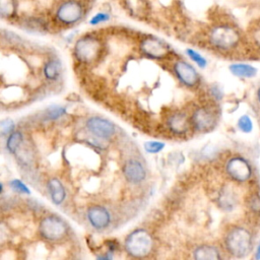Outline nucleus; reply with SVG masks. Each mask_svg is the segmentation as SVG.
I'll use <instances>...</instances> for the list:
<instances>
[{"label": "nucleus", "instance_id": "4be33fe9", "mask_svg": "<svg viewBox=\"0 0 260 260\" xmlns=\"http://www.w3.org/2000/svg\"><path fill=\"white\" fill-rule=\"evenodd\" d=\"M186 54H187V56H188L193 62H195L200 68H205V67H206V65H207L206 59H205L200 53H198L197 51L188 48V49H186Z\"/></svg>", "mask_w": 260, "mask_h": 260}, {"label": "nucleus", "instance_id": "20e7f679", "mask_svg": "<svg viewBox=\"0 0 260 260\" xmlns=\"http://www.w3.org/2000/svg\"><path fill=\"white\" fill-rule=\"evenodd\" d=\"M69 231L66 221L55 214H50L42 218L39 223V233L41 237L50 242H56L64 239Z\"/></svg>", "mask_w": 260, "mask_h": 260}, {"label": "nucleus", "instance_id": "f03ea898", "mask_svg": "<svg viewBox=\"0 0 260 260\" xmlns=\"http://www.w3.org/2000/svg\"><path fill=\"white\" fill-rule=\"evenodd\" d=\"M124 249L126 253L134 258L148 256L153 249V239L144 229H136L125 239Z\"/></svg>", "mask_w": 260, "mask_h": 260}, {"label": "nucleus", "instance_id": "2eb2a0df", "mask_svg": "<svg viewBox=\"0 0 260 260\" xmlns=\"http://www.w3.org/2000/svg\"><path fill=\"white\" fill-rule=\"evenodd\" d=\"M47 189L52 202L55 205H60L66 198V191L62 182L58 178H51L47 183Z\"/></svg>", "mask_w": 260, "mask_h": 260}, {"label": "nucleus", "instance_id": "1a4fd4ad", "mask_svg": "<svg viewBox=\"0 0 260 260\" xmlns=\"http://www.w3.org/2000/svg\"><path fill=\"white\" fill-rule=\"evenodd\" d=\"M140 50L149 58L161 59L169 54L170 47L155 37H147L140 42Z\"/></svg>", "mask_w": 260, "mask_h": 260}, {"label": "nucleus", "instance_id": "dca6fc26", "mask_svg": "<svg viewBox=\"0 0 260 260\" xmlns=\"http://www.w3.org/2000/svg\"><path fill=\"white\" fill-rule=\"evenodd\" d=\"M193 257L197 260H218L221 258L218 249L212 245H200L193 251Z\"/></svg>", "mask_w": 260, "mask_h": 260}, {"label": "nucleus", "instance_id": "9d476101", "mask_svg": "<svg viewBox=\"0 0 260 260\" xmlns=\"http://www.w3.org/2000/svg\"><path fill=\"white\" fill-rule=\"evenodd\" d=\"M192 123L196 130L200 132H208L214 128L216 124V116L210 108L200 107L193 113Z\"/></svg>", "mask_w": 260, "mask_h": 260}, {"label": "nucleus", "instance_id": "7ed1b4c3", "mask_svg": "<svg viewBox=\"0 0 260 260\" xmlns=\"http://www.w3.org/2000/svg\"><path fill=\"white\" fill-rule=\"evenodd\" d=\"M210 44L221 51H230L238 47L241 42V34L231 24H217L209 31Z\"/></svg>", "mask_w": 260, "mask_h": 260}, {"label": "nucleus", "instance_id": "4468645a", "mask_svg": "<svg viewBox=\"0 0 260 260\" xmlns=\"http://www.w3.org/2000/svg\"><path fill=\"white\" fill-rule=\"evenodd\" d=\"M168 128L171 132L182 135L189 130V121L185 114L183 113H174L167 120Z\"/></svg>", "mask_w": 260, "mask_h": 260}, {"label": "nucleus", "instance_id": "c756f323", "mask_svg": "<svg viewBox=\"0 0 260 260\" xmlns=\"http://www.w3.org/2000/svg\"><path fill=\"white\" fill-rule=\"evenodd\" d=\"M255 258L257 260H260V243L257 246V249H256V252H255Z\"/></svg>", "mask_w": 260, "mask_h": 260}, {"label": "nucleus", "instance_id": "f3484780", "mask_svg": "<svg viewBox=\"0 0 260 260\" xmlns=\"http://www.w3.org/2000/svg\"><path fill=\"white\" fill-rule=\"evenodd\" d=\"M231 73L238 77L251 78L257 74V68L246 63H234L229 67Z\"/></svg>", "mask_w": 260, "mask_h": 260}, {"label": "nucleus", "instance_id": "0eeeda50", "mask_svg": "<svg viewBox=\"0 0 260 260\" xmlns=\"http://www.w3.org/2000/svg\"><path fill=\"white\" fill-rule=\"evenodd\" d=\"M225 172L231 179L240 183L248 181L252 176V168L249 161L242 156L231 157L226 161Z\"/></svg>", "mask_w": 260, "mask_h": 260}, {"label": "nucleus", "instance_id": "bb28decb", "mask_svg": "<svg viewBox=\"0 0 260 260\" xmlns=\"http://www.w3.org/2000/svg\"><path fill=\"white\" fill-rule=\"evenodd\" d=\"M66 114V109L59 106H52L47 110V116L49 119L57 120Z\"/></svg>", "mask_w": 260, "mask_h": 260}, {"label": "nucleus", "instance_id": "9b49d317", "mask_svg": "<svg viewBox=\"0 0 260 260\" xmlns=\"http://www.w3.org/2000/svg\"><path fill=\"white\" fill-rule=\"evenodd\" d=\"M86 219L94 230L102 231L109 226L112 217L111 213L106 207L101 205H92L86 210Z\"/></svg>", "mask_w": 260, "mask_h": 260}, {"label": "nucleus", "instance_id": "ddd939ff", "mask_svg": "<svg viewBox=\"0 0 260 260\" xmlns=\"http://www.w3.org/2000/svg\"><path fill=\"white\" fill-rule=\"evenodd\" d=\"M122 172L125 179L132 184H139L146 178V170L143 164L136 158H130L124 162Z\"/></svg>", "mask_w": 260, "mask_h": 260}, {"label": "nucleus", "instance_id": "c85d7f7f", "mask_svg": "<svg viewBox=\"0 0 260 260\" xmlns=\"http://www.w3.org/2000/svg\"><path fill=\"white\" fill-rule=\"evenodd\" d=\"M251 38L254 45L260 49V21H257L251 29Z\"/></svg>", "mask_w": 260, "mask_h": 260}, {"label": "nucleus", "instance_id": "a211bd4d", "mask_svg": "<svg viewBox=\"0 0 260 260\" xmlns=\"http://www.w3.org/2000/svg\"><path fill=\"white\" fill-rule=\"evenodd\" d=\"M61 70H62V65H61L60 61L57 59L49 60L43 68V72H44L46 79H48L50 81H54V80L58 79V77L61 74Z\"/></svg>", "mask_w": 260, "mask_h": 260}, {"label": "nucleus", "instance_id": "423d86ee", "mask_svg": "<svg viewBox=\"0 0 260 260\" xmlns=\"http://www.w3.org/2000/svg\"><path fill=\"white\" fill-rule=\"evenodd\" d=\"M84 15V7L77 0H65L61 2L55 12L56 19L65 25L78 22Z\"/></svg>", "mask_w": 260, "mask_h": 260}, {"label": "nucleus", "instance_id": "6ab92c4d", "mask_svg": "<svg viewBox=\"0 0 260 260\" xmlns=\"http://www.w3.org/2000/svg\"><path fill=\"white\" fill-rule=\"evenodd\" d=\"M218 204L224 210H232L236 205V196L230 188H222L218 195Z\"/></svg>", "mask_w": 260, "mask_h": 260}, {"label": "nucleus", "instance_id": "412c9836", "mask_svg": "<svg viewBox=\"0 0 260 260\" xmlns=\"http://www.w3.org/2000/svg\"><path fill=\"white\" fill-rule=\"evenodd\" d=\"M16 10L15 0H0V14L3 18H8L14 15Z\"/></svg>", "mask_w": 260, "mask_h": 260}, {"label": "nucleus", "instance_id": "b1692460", "mask_svg": "<svg viewBox=\"0 0 260 260\" xmlns=\"http://www.w3.org/2000/svg\"><path fill=\"white\" fill-rule=\"evenodd\" d=\"M9 186L10 188L20 194H25V195H29L30 194V190L29 188L19 179H13L9 182Z\"/></svg>", "mask_w": 260, "mask_h": 260}, {"label": "nucleus", "instance_id": "f257e3e1", "mask_svg": "<svg viewBox=\"0 0 260 260\" xmlns=\"http://www.w3.org/2000/svg\"><path fill=\"white\" fill-rule=\"evenodd\" d=\"M224 246L231 255L237 258H243L252 251V234L244 226H233L224 237Z\"/></svg>", "mask_w": 260, "mask_h": 260}, {"label": "nucleus", "instance_id": "aec40b11", "mask_svg": "<svg viewBox=\"0 0 260 260\" xmlns=\"http://www.w3.org/2000/svg\"><path fill=\"white\" fill-rule=\"evenodd\" d=\"M23 136L20 131H13L10 133L6 139V149L9 153L14 154L18 149L19 145L22 143Z\"/></svg>", "mask_w": 260, "mask_h": 260}, {"label": "nucleus", "instance_id": "f8f14e48", "mask_svg": "<svg viewBox=\"0 0 260 260\" xmlns=\"http://www.w3.org/2000/svg\"><path fill=\"white\" fill-rule=\"evenodd\" d=\"M174 72L181 83L188 87H192L199 81V75L196 69L188 62L179 60L174 64Z\"/></svg>", "mask_w": 260, "mask_h": 260}, {"label": "nucleus", "instance_id": "5701e85b", "mask_svg": "<svg viewBox=\"0 0 260 260\" xmlns=\"http://www.w3.org/2000/svg\"><path fill=\"white\" fill-rule=\"evenodd\" d=\"M238 127L244 133H250L253 130V122L250 116L243 115L238 120Z\"/></svg>", "mask_w": 260, "mask_h": 260}, {"label": "nucleus", "instance_id": "393cba45", "mask_svg": "<svg viewBox=\"0 0 260 260\" xmlns=\"http://www.w3.org/2000/svg\"><path fill=\"white\" fill-rule=\"evenodd\" d=\"M143 147H144V150L148 153H157L159 151H161L164 148H165V143L164 142H160V141H146L144 144H143Z\"/></svg>", "mask_w": 260, "mask_h": 260}, {"label": "nucleus", "instance_id": "39448f33", "mask_svg": "<svg viewBox=\"0 0 260 260\" xmlns=\"http://www.w3.org/2000/svg\"><path fill=\"white\" fill-rule=\"evenodd\" d=\"M101 51L100 40L90 35L83 36L79 38L75 44L73 53L75 58L82 63H90L94 61Z\"/></svg>", "mask_w": 260, "mask_h": 260}, {"label": "nucleus", "instance_id": "cd10ccee", "mask_svg": "<svg viewBox=\"0 0 260 260\" xmlns=\"http://www.w3.org/2000/svg\"><path fill=\"white\" fill-rule=\"evenodd\" d=\"M15 124L11 119H5L1 121L0 128H1V134L2 135H9L14 131Z\"/></svg>", "mask_w": 260, "mask_h": 260}, {"label": "nucleus", "instance_id": "a878e982", "mask_svg": "<svg viewBox=\"0 0 260 260\" xmlns=\"http://www.w3.org/2000/svg\"><path fill=\"white\" fill-rule=\"evenodd\" d=\"M111 18V15L109 14V12H106V11H100L98 13H95L88 21V23L90 25H98V24H101V23H104V22H107L109 21Z\"/></svg>", "mask_w": 260, "mask_h": 260}, {"label": "nucleus", "instance_id": "6e6552de", "mask_svg": "<svg viewBox=\"0 0 260 260\" xmlns=\"http://www.w3.org/2000/svg\"><path fill=\"white\" fill-rule=\"evenodd\" d=\"M85 127L90 134L100 139H110L116 133V126L103 117H89L85 122Z\"/></svg>", "mask_w": 260, "mask_h": 260}, {"label": "nucleus", "instance_id": "7c9ffc66", "mask_svg": "<svg viewBox=\"0 0 260 260\" xmlns=\"http://www.w3.org/2000/svg\"><path fill=\"white\" fill-rule=\"evenodd\" d=\"M257 100H258V102L260 104V86H259V88L257 90Z\"/></svg>", "mask_w": 260, "mask_h": 260}]
</instances>
